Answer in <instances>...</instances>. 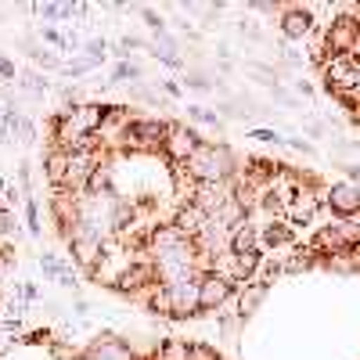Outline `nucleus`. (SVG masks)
<instances>
[{
    "instance_id": "f257e3e1",
    "label": "nucleus",
    "mask_w": 360,
    "mask_h": 360,
    "mask_svg": "<svg viewBox=\"0 0 360 360\" xmlns=\"http://www.w3.org/2000/svg\"><path fill=\"white\" fill-rule=\"evenodd\" d=\"M188 173L198 184H220V180L238 176V159L224 141H202L198 152L188 159Z\"/></svg>"
},
{
    "instance_id": "f03ea898",
    "label": "nucleus",
    "mask_w": 360,
    "mask_h": 360,
    "mask_svg": "<svg viewBox=\"0 0 360 360\" xmlns=\"http://www.w3.org/2000/svg\"><path fill=\"white\" fill-rule=\"evenodd\" d=\"M310 249H314L317 256H328V259H332V256H342V252H356V249H360V231H356L353 220L328 224V227H321V231L314 234Z\"/></svg>"
},
{
    "instance_id": "7ed1b4c3",
    "label": "nucleus",
    "mask_w": 360,
    "mask_h": 360,
    "mask_svg": "<svg viewBox=\"0 0 360 360\" xmlns=\"http://www.w3.org/2000/svg\"><path fill=\"white\" fill-rule=\"evenodd\" d=\"M65 245H69V252H72V259H76V266L79 270H86L90 278H94V270H98V263L105 259V238L94 231V227H86V224H76L72 227V234L65 238Z\"/></svg>"
},
{
    "instance_id": "20e7f679",
    "label": "nucleus",
    "mask_w": 360,
    "mask_h": 360,
    "mask_svg": "<svg viewBox=\"0 0 360 360\" xmlns=\"http://www.w3.org/2000/svg\"><path fill=\"white\" fill-rule=\"evenodd\" d=\"M324 184H317L314 176H303V184H299V191L292 195V202L285 205V224L288 227H303V224H310L314 217H317V209L324 205Z\"/></svg>"
},
{
    "instance_id": "39448f33",
    "label": "nucleus",
    "mask_w": 360,
    "mask_h": 360,
    "mask_svg": "<svg viewBox=\"0 0 360 360\" xmlns=\"http://www.w3.org/2000/svg\"><path fill=\"white\" fill-rule=\"evenodd\" d=\"M324 90L332 98L356 94V90H360V58L356 54L328 58V62H324Z\"/></svg>"
},
{
    "instance_id": "423d86ee",
    "label": "nucleus",
    "mask_w": 360,
    "mask_h": 360,
    "mask_svg": "<svg viewBox=\"0 0 360 360\" xmlns=\"http://www.w3.org/2000/svg\"><path fill=\"white\" fill-rule=\"evenodd\" d=\"M278 25H281V37H285L288 44H303V40L314 37L317 18H314V8H310V4H285Z\"/></svg>"
},
{
    "instance_id": "0eeeda50",
    "label": "nucleus",
    "mask_w": 360,
    "mask_h": 360,
    "mask_svg": "<svg viewBox=\"0 0 360 360\" xmlns=\"http://www.w3.org/2000/svg\"><path fill=\"white\" fill-rule=\"evenodd\" d=\"M198 144H202L198 130H191L188 123H173L169 127V137L162 144V155L169 159V166H188V159L198 152Z\"/></svg>"
},
{
    "instance_id": "6e6552de",
    "label": "nucleus",
    "mask_w": 360,
    "mask_h": 360,
    "mask_svg": "<svg viewBox=\"0 0 360 360\" xmlns=\"http://www.w3.org/2000/svg\"><path fill=\"white\" fill-rule=\"evenodd\" d=\"M166 292H169V317L188 321V317H198V314H202V303H198V278L173 281V285H166Z\"/></svg>"
},
{
    "instance_id": "1a4fd4ad",
    "label": "nucleus",
    "mask_w": 360,
    "mask_h": 360,
    "mask_svg": "<svg viewBox=\"0 0 360 360\" xmlns=\"http://www.w3.org/2000/svg\"><path fill=\"white\" fill-rule=\"evenodd\" d=\"M324 205L332 209L342 220H356L360 217V188L349 184V180H339V184H328L324 191Z\"/></svg>"
},
{
    "instance_id": "9d476101",
    "label": "nucleus",
    "mask_w": 360,
    "mask_h": 360,
    "mask_svg": "<svg viewBox=\"0 0 360 360\" xmlns=\"http://www.w3.org/2000/svg\"><path fill=\"white\" fill-rule=\"evenodd\" d=\"M234 299V285L217 278V274H205L198 278V303H202V314H220L227 303Z\"/></svg>"
},
{
    "instance_id": "9b49d317",
    "label": "nucleus",
    "mask_w": 360,
    "mask_h": 360,
    "mask_svg": "<svg viewBox=\"0 0 360 360\" xmlns=\"http://www.w3.org/2000/svg\"><path fill=\"white\" fill-rule=\"evenodd\" d=\"M191 242H195V249H198V252H205V256L231 252V227H227L224 220H217V217H209V220H205V227L191 238Z\"/></svg>"
},
{
    "instance_id": "f8f14e48",
    "label": "nucleus",
    "mask_w": 360,
    "mask_h": 360,
    "mask_svg": "<svg viewBox=\"0 0 360 360\" xmlns=\"http://www.w3.org/2000/svg\"><path fill=\"white\" fill-rule=\"evenodd\" d=\"M234 198V180H220V184H198L195 191V205L205 217H217L220 209Z\"/></svg>"
},
{
    "instance_id": "ddd939ff",
    "label": "nucleus",
    "mask_w": 360,
    "mask_h": 360,
    "mask_svg": "<svg viewBox=\"0 0 360 360\" xmlns=\"http://www.w3.org/2000/svg\"><path fill=\"white\" fill-rule=\"evenodd\" d=\"M79 360H141L123 339H115V335H101V339H94L83 353H79Z\"/></svg>"
},
{
    "instance_id": "4468645a",
    "label": "nucleus",
    "mask_w": 360,
    "mask_h": 360,
    "mask_svg": "<svg viewBox=\"0 0 360 360\" xmlns=\"http://www.w3.org/2000/svg\"><path fill=\"white\" fill-rule=\"evenodd\" d=\"M65 112V108H62ZM72 115V123L79 127V134H101V127H105V115H108V108L105 105H94V101H83L79 108H72L69 112Z\"/></svg>"
},
{
    "instance_id": "2eb2a0df",
    "label": "nucleus",
    "mask_w": 360,
    "mask_h": 360,
    "mask_svg": "<svg viewBox=\"0 0 360 360\" xmlns=\"http://www.w3.org/2000/svg\"><path fill=\"white\" fill-rule=\"evenodd\" d=\"M44 176H47V184L58 191V188H65V176H69V152L65 148H47L44 152Z\"/></svg>"
},
{
    "instance_id": "dca6fc26",
    "label": "nucleus",
    "mask_w": 360,
    "mask_h": 360,
    "mask_svg": "<svg viewBox=\"0 0 360 360\" xmlns=\"http://www.w3.org/2000/svg\"><path fill=\"white\" fill-rule=\"evenodd\" d=\"M263 249H270L278 256V249H295V231L285 224V220H274L270 227H263L259 231V252Z\"/></svg>"
},
{
    "instance_id": "f3484780",
    "label": "nucleus",
    "mask_w": 360,
    "mask_h": 360,
    "mask_svg": "<svg viewBox=\"0 0 360 360\" xmlns=\"http://www.w3.org/2000/svg\"><path fill=\"white\" fill-rule=\"evenodd\" d=\"M266 292H270V288H266L263 281H249V285H238V288H234V299H238V317H242V321H245V317H252V314H256V310L263 307Z\"/></svg>"
},
{
    "instance_id": "a211bd4d",
    "label": "nucleus",
    "mask_w": 360,
    "mask_h": 360,
    "mask_svg": "<svg viewBox=\"0 0 360 360\" xmlns=\"http://www.w3.org/2000/svg\"><path fill=\"white\" fill-rule=\"evenodd\" d=\"M205 220H209V217H205L202 209L191 202V205H176V213H173V220H169V224H173L180 234H184V238H195V234L205 227Z\"/></svg>"
},
{
    "instance_id": "6ab92c4d",
    "label": "nucleus",
    "mask_w": 360,
    "mask_h": 360,
    "mask_svg": "<svg viewBox=\"0 0 360 360\" xmlns=\"http://www.w3.org/2000/svg\"><path fill=\"white\" fill-rule=\"evenodd\" d=\"M231 252H238V256H245V252H259V231L249 224V220H242L234 231H231Z\"/></svg>"
},
{
    "instance_id": "aec40b11",
    "label": "nucleus",
    "mask_w": 360,
    "mask_h": 360,
    "mask_svg": "<svg viewBox=\"0 0 360 360\" xmlns=\"http://www.w3.org/2000/svg\"><path fill=\"white\" fill-rule=\"evenodd\" d=\"M188 353H191V342H184V339H162L155 346L152 360H188Z\"/></svg>"
},
{
    "instance_id": "412c9836",
    "label": "nucleus",
    "mask_w": 360,
    "mask_h": 360,
    "mask_svg": "<svg viewBox=\"0 0 360 360\" xmlns=\"http://www.w3.org/2000/svg\"><path fill=\"white\" fill-rule=\"evenodd\" d=\"M188 123H205V127H217V130H224V119H220V112H209L205 105H188Z\"/></svg>"
},
{
    "instance_id": "4be33fe9",
    "label": "nucleus",
    "mask_w": 360,
    "mask_h": 360,
    "mask_svg": "<svg viewBox=\"0 0 360 360\" xmlns=\"http://www.w3.org/2000/svg\"><path fill=\"white\" fill-rule=\"evenodd\" d=\"M18 79H22V90H29V94H47V76H40L37 69H25V72H18Z\"/></svg>"
},
{
    "instance_id": "5701e85b",
    "label": "nucleus",
    "mask_w": 360,
    "mask_h": 360,
    "mask_svg": "<svg viewBox=\"0 0 360 360\" xmlns=\"http://www.w3.org/2000/svg\"><path fill=\"white\" fill-rule=\"evenodd\" d=\"M25 227H29V234L33 238H40V205H37V198H25Z\"/></svg>"
},
{
    "instance_id": "b1692460",
    "label": "nucleus",
    "mask_w": 360,
    "mask_h": 360,
    "mask_svg": "<svg viewBox=\"0 0 360 360\" xmlns=\"http://www.w3.org/2000/svg\"><path fill=\"white\" fill-rule=\"evenodd\" d=\"M144 72H141V65H134V62H119L115 69H112V83H127V79H141Z\"/></svg>"
},
{
    "instance_id": "393cba45",
    "label": "nucleus",
    "mask_w": 360,
    "mask_h": 360,
    "mask_svg": "<svg viewBox=\"0 0 360 360\" xmlns=\"http://www.w3.org/2000/svg\"><path fill=\"white\" fill-rule=\"evenodd\" d=\"M0 238H22V231H18V224H15V213L11 209H0Z\"/></svg>"
},
{
    "instance_id": "a878e982",
    "label": "nucleus",
    "mask_w": 360,
    "mask_h": 360,
    "mask_svg": "<svg viewBox=\"0 0 360 360\" xmlns=\"http://www.w3.org/2000/svg\"><path fill=\"white\" fill-rule=\"evenodd\" d=\"M188 360H224L217 346H209V342H191V353Z\"/></svg>"
},
{
    "instance_id": "bb28decb",
    "label": "nucleus",
    "mask_w": 360,
    "mask_h": 360,
    "mask_svg": "<svg viewBox=\"0 0 360 360\" xmlns=\"http://www.w3.org/2000/svg\"><path fill=\"white\" fill-rule=\"evenodd\" d=\"M83 51H86V62H94V65H101V58H105L108 44H105V40H86V44H83Z\"/></svg>"
},
{
    "instance_id": "cd10ccee",
    "label": "nucleus",
    "mask_w": 360,
    "mask_h": 360,
    "mask_svg": "<svg viewBox=\"0 0 360 360\" xmlns=\"http://www.w3.org/2000/svg\"><path fill=\"white\" fill-rule=\"evenodd\" d=\"M141 18L148 22V29H152L155 37H166V22H162V15H155L152 8H141Z\"/></svg>"
},
{
    "instance_id": "c85d7f7f",
    "label": "nucleus",
    "mask_w": 360,
    "mask_h": 360,
    "mask_svg": "<svg viewBox=\"0 0 360 360\" xmlns=\"http://www.w3.org/2000/svg\"><path fill=\"white\" fill-rule=\"evenodd\" d=\"M188 86L198 90V94H209V90H213V79H209L205 72H195V69H191V72H188Z\"/></svg>"
},
{
    "instance_id": "c756f323",
    "label": "nucleus",
    "mask_w": 360,
    "mask_h": 360,
    "mask_svg": "<svg viewBox=\"0 0 360 360\" xmlns=\"http://www.w3.org/2000/svg\"><path fill=\"white\" fill-rule=\"evenodd\" d=\"M62 72H65L69 79H79V76H86V72H94V62L79 58V62H72V65H62Z\"/></svg>"
},
{
    "instance_id": "7c9ffc66",
    "label": "nucleus",
    "mask_w": 360,
    "mask_h": 360,
    "mask_svg": "<svg viewBox=\"0 0 360 360\" xmlns=\"http://www.w3.org/2000/svg\"><path fill=\"white\" fill-rule=\"evenodd\" d=\"M40 37H44L47 44H54V47H62V51H69V40H65V33H58L54 25H40Z\"/></svg>"
},
{
    "instance_id": "2f4dec72",
    "label": "nucleus",
    "mask_w": 360,
    "mask_h": 360,
    "mask_svg": "<svg viewBox=\"0 0 360 360\" xmlns=\"http://www.w3.org/2000/svg\"><path fill=\"white\" fill-rule=\"evenodd\" d=\"M249 141H259V144H274V148H278V144H285V137H281L278 130H252V134H249Z\"/></svg>"
},
{
    "instance_id": "473e14b6",
    "label": "nucleus",
    "mask_w": 360,
    "mask_h": 360,
    "mask_svg": "<svg viewBox=\"0 0 360 360\" xmlns=\"http://www.w3.org/2000/svg\"><path fill=\"white\" fill-rule=\"evenodd\" d=\"M18 141H22V144H33V141H37V123H33V119H22V127H18Z\"/></svg>"
},
{
    "instance_id": "72a5a7b5",
    "label": "nucleus",
    "mask_w": 360,
    "mask_h": 360,
    "mask_svg": "<svg viewBox=\"0 0 360 360\" xmlns=\"http://www.w3.org/2000/svg\"><path fill=\"white\" fill-rule=\"evenodd\" d=\"M11 266H15V259H11V252L0 245V285L8 281V274H11Z\"/></svg>"
},
{
    "instance_id": "f704fd0d",
    "label": "nucleus",
    "mask_w": 360,
    "mask_h": 360,
    "mask_svg": "<svg viewBox=\"0 0 360 360\" xmlns=\"http://www.w3.org/2000/svg\"><path fill=\"white\" fill-rule=\"evenodd\" d=\"M29 11H33V15H40L44 22L58 18V4H29Z\"/></svg>"
},
{
    "instance_id": "c9c22d12",
    "label": "nucleus",
    "mask_w": 360,
    "mask_h": 360,
    "mask_svg": "<svg viewBox=\"0 0 360 360\" xmlns=\"http://www.w3.org/2000/svg\"><path fill=\"white\" fill-rule=\"evenodd\" d=\"M18 72H15V62L8 54H0V83H8V79H15Z\"/></svg>"
},
{
    "instance_id": "e433bc0d",
    "label": "nucleus",
    "mask_w": 360,
    "mask_h": 360,
    "mask_svg": "<svg viewBox=\"0 0 360 360\" xmlns=\"http://www.w3.org/2000/svg\"><path fill=\"white\" fill-rule=\"evenodd\" d=\"M15 292H18L22 303H33V299H37V285H33V281H22V285H15Z\"/></svg>"
},
{
    "instance_id": "4c0bfd02",
    "label": "nucleus",
    "mask_w": 360,
    "mask_h": 360,
    "mask_svg": "<svg viewBox=\"0 0 360 360\" xmlns=\"http://www.w3.org/2000/svg\"><path fill=\"white\" fill-rule=\"evenodd\" d=\"M285 144H288V148H295V152H303V155H314V144H310V141H303V137H285Z\"/></svg>"
},
{
    "instance_id": "58836bf2",
    "label": "nucleus",
    "mask_w": 360,
    "mask_h": 360,
    "mask_svg": "<svg viewBox=\"0 0 360 360\" xmlns=\"http://www.w3.org/2000/svg\"><path fill=\"white\" fill-rule=\"evenodd\" d=\"M76 15H79V4H58V18L69 22V18H76Z\"/></svg>"
},
{
    "instance_id": "ea45409f",
    "label": "nucleus",
    "mask_w": 360,
    "mask_h": 360,
    "mask_svg": "<svg viewBox=\"0 0 360 360\" xmlns=\"http://www.w3.org/2000/svg\"><path fill=\"white\" fill-rule=\"evenodd\" d=\"M162 94H166V98H180V83H173V79H162Z\"/></svg>"
},
{
    "instance_id": "a19ab883",
    "label": "nucleus",
    "mask_w": 360,
    "mask_h": 360,
    "mask_svg": "<svg viewBox=\"0 0 360 360\" xmlns=\"http://www.w3.org/2000/svg\"><path fill=\"white\" fill-rule=\"evenodd\" d=\"M307 134H310V137H324V127H321V123H310Z\"/></svg>"
},
{
    "instance_id": "79ce46f5",
    "label": "nucleus",
    "mask_w": 360,
    "mask_h": 360,
    "mask_svg": "<svg viewBox=\"0 0 360 360\" xmlns=\"http://www.w3.org/2000/svg\"><path fill=\"white\" fill-rule=\"evenodd\" d=\"M346 173H349L353 180H360V166H346Z\"/></svg>"
},
{
    "instance_id": "37998d69",
    "label": "nucleus",
    "mask_w": 360,
    "mask_h": 360,
    "mask_svg": "<svg viewBox=\"0 0 360 360\" xmlns=\"http://www.w3.org/2000/svg\"><path fill=\"white\" fill-rule=\"evenodd\" d=\"M4 191H8V180H4V176H0V195H4Z\"/></svg>"
}]
</instances>
